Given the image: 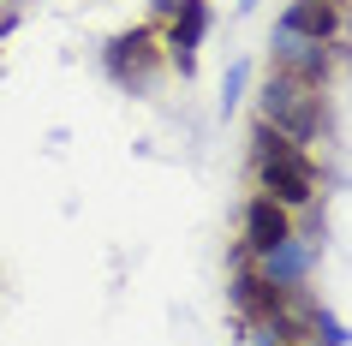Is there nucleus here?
<instances>
[{
	"instance_id": "f257e3e1",
	"label": "nucleus",
	"mask_w": 352,
	"mask_h": 346,
	"mask_svg": "<svg viewBox=\"0 0 352 346\" xmlns=\"http://www.w3.org/2000/svg\"><path fill=\"white\" fill-rule=\"evenodd\" d=\"M263 120L275 131H287L293 144H311L316 131H322V90L311 84H293V78H269L263 84Z\"/></svg>"
},
{
	"instance_id": "f03ea898",
	"label": "nucleus",
	"mask_w": 352,
	"mask_h": 346,
	"mask_svg": "<svg viewBox=\"0 0 352 346\" xmlns=\"http://www.w3.org/2000/svg\"><path fill=\"white\" fill-rule=\"evenodd\" d=\"M263 197L287 203V209H305L316 197V167L305 149H280V155H263Z\"/></svg>"
},
{
	"instance_id": "7ed1b4c3",
	"label": "nucleus",
	"mask_w": 352,
	"mask_h": 346,
	"mask_svg": "<svg viewBox=\"0 0 352 346\" xmlns=\"http://www.w3.org/2000/svg\"><path fill=\"white\" fill-rule=\"evenodd\" d=\"M233 305L251 310L257 323H280L287 334H298V323L287 316V287H275V281L257 274V269H239V281H233Z\"/></svg>"
},
{
	"instance_id": "20e7f679",
	"label": "nucleus",
	"mask_w": 352,
	"mask_h": 346,
	"mask_svg": "<svg viewBox=\"0 0 352 346\" xmlns=\"http://www.w3.org/2000/svg\"><path fill=\"white\" fill-rule=\"evenodd\" d=\"M293 239V215H287V203L275 197H251V209H245V245L257 257H269L275 245H287Z\"/></svg>"
},
{
	"instance_id": "39448f33",
	"label": "nucleus",
	"mask_w": 352,
	"mask_h": 346,
	"mask_svg": "<svg viewBox=\"0 0 352 346\" xmlns=\"http://www.w3.org/2000/svg\"><path fill=\"white\" fill-rule=\"evenodd\" d=\"M280 30L287 36H305V42H334L340 36V6L334 0H293L280 12Z\"/></svg>"
},
{
	"instance_id": "423d86ee",
	"label": "nucleus",
	"mask_w": 352,
	"mask_h": 346,
	"mask_svg": "<svg viewBox=\"0 0 352 346\" xmlns=\"http://www.w3.org/2000/svg\"><path fill=\"white\" fill-rule=\"evenodd\" d=\"M173 19L179 24L167 30V54H173L179 72H191V66H197V42H204V30H209V12H204V0H186Z\"/></svg>"
},
{
	"instance_id": "0eeeda50",
	"label": "nucleus",
	"mask_w": 352,
	"mask_h": 346,
	"mask_svg": "<svg viewBox=\"0 0 352 346\" xmlns=\"http://www.w3.org/2000/svg\"><path fill=\"white\" fill-rule=\"evenodd\" d=\"M280 78L322 90V78H329V54H322V42H311V48H287V54H280Z\"/></svg>"
},
{
	"instance_id": "6e6552de",
	"label": "nucleus",
	"mask_w": 352,
	"mask_h": 346,
	"mask_svg": "<svg viewBox=\"0 0 352 346\" xmlns=\"http://www.w3.org/2000/svg\"><path fill=\"white\" fill-rule=\"evenodd\" d=\"M149 60H155V54H149V30H131V36H120V42L108 48V66H113V78L144 72Z\"/></svg>"
},
{
	"instance_id": "1a4fd4ad",
	"label": "nucleus",
	"mask_w": 352,
	"mask_h": 346,
	"mask_svg": "<svg viewBox=\"0 0 352 346\" xmlns=\"http://www.w3.org/2000/svg\"><path fill=\"white\" fill-rule=\"evenodd\" d=\"M280 149H298V144L287 138V131H275L269 120H257V162H263V155H280Z\"/></svg>"
},
{
	"instance_id": "9d476101",
	"label": "nucleus",
	"mask_w": 352,
	"mask_h": 346,
	"mask_svg": "<svg viewBox=\"0 0 352 346\" xmlns=\"http://www.w3.org/2000/svg\"><path fill=\"white\" fill-rule=\"evenodd\" d=\"M239 84H245V66H227V108L239 102Z\"/></svg>"
},
{
	"instance_id": "9b49d317",
	"label": "nucleus",
	"mask_w": 352,
	"mask_h": 346,
	"mask_svg": "<svg viewBox=\"0 0 352 346\" xmlns=\"http://www.w3.org/2000/svg\"><path fill=\"white\" fill-rule=\"evenodd\" d=\"M179 6H186V0H155V12H179Z\"/></svg>"
},
{
	"instance_id": "f8f14e48",
	"label": "nucleus",
	"mask_w": 352,
	"mask_h": 346,
	"mask_svg": "<svg viewBox=\"0 0 352 346\" xmlns=\"http://www.w3.org/2000/svg\"><path fill=\"white\" fill-rule=\"evenodd\" d=\"M334 6H340V0H334Z\"/></svg>"
}]
</instances>
